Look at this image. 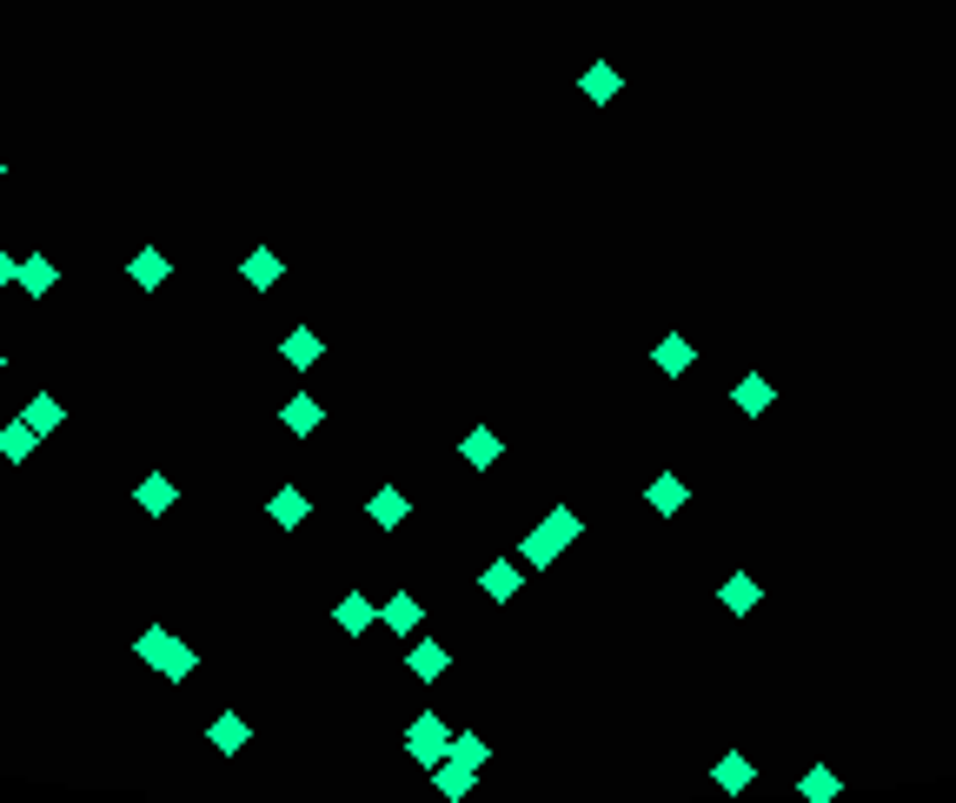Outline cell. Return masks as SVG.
Masks as SVG:
<instances>
[{
  "label": "cell",
  "instance_id": "obj_10",
  "mask_svg": "<svg viewBox=\"0 0 956 803\" xmlns=\"http://www.w3.org/2000/svg\"><path fill=\"white\" fill-rule=\"evenodd\" d=\"M206 744H213V751H219V758H239V751H246V744H253V724H246V718H239V711H219V718H213V724H206Z\"/></svg>",
  "mask_w": 956,
  "mask_h": 803
},
{
  "label": "cell",
  "instance_id": "obj_25",
  "mask_svg": "<svg viewBox=\"0 0 956 803\" xmlns=\"http://www.w3.org/2000/svg\"><path fill=\"white\" fill-rule=\"evenodd\" d=\"M319 352H326V346H319V332H312V326H292V332H286V346H279V359H286V366H299V372H306V366H319Z\"/></svg>",
  "mask_w": 956,
  "mask_h": 803
},
{
  "label": "cell",
  "instance_id": "obj_7",
  "mask_svg": "<svg viewBox=\"0 0 956 803\" xmlns=\"http://www.w3.org/2000/svg\"><path fill=\"white\" fill-rule=\"evenodd\" d=\"M731 405H738V412H744V419H764V412H771V405H778V385H771V379H764V372H744V379H738V385H731Z\"/></svg>",
  "mask_w": 956,
  "mask_h": 803
},
{
  "label": "cell",
  "instance_id": "obj_12",
  "mask_svg": "<svg viewBox=\"0 0 956 803\" xmlns=\"http://www.w3.org/2000/svg\"><path fill=\"white\" fill-rule=\"evenodd\" d=\"M266 512H273V525H279V532H299V525L312 518V498H306L299 485H279V492L266 498Z\"/></svg>",
  "mask_w": 956,
  "mask_h": 803
},
{
  "label": "cell",
  "instance_id": "obj_6",
  "mask_svg": "<svg viewBox=\"0 0 956 803\" xmlns=\"http://www.w3.org/2000/svg\"><path fill=\"white\" fill-rule=\"evenodd\" d=\"M651 366H658V372H665V379H685V372H691V366H698V346H691V339H685V332H665V339H658V346H651Z\"/></svg>",
  "mask_w": 956,
  "mask_h": 803
},
{
  "label": "cell",
  "instance_id": "obj_13",
  "mask_svg": "<svg viewBox=\"0 0 956 803\" xmlns=\"http://www.w3.org/2000/svg\"><path fill=\"white\" fill-rule=\"evenodd\" d=\"M518 585H525V572H518L512 558H492V565L479 572V591H485L492 605H512V598H518Z\"/></svg>",
  "mask_w": 956,
  "mask_h": 803
},
{
  "label": "cell",
  "instance_id": "obj_5",
  "mask_svg": "<svg viewBox=\"0 0 956 803\" xmlns=\"http://www.w3.org/2000/svg\"><path fill=\"white\" fill-rule=\"evenodd\" d=\"M239 279H246V286H253V292H273V286H279V279H286V259H279V253H273V246H253V253H246V259H239Z\"/></svg>",
  "mask_w": 956,
  "mask_h": 803
},
{
  "label": "cell",
  "instance_id": "obj_20",
  "mask_svg": "<svg viewBox=\"0 0 956 803\" xmlns=\"http://www.w3.org/2000/svg\"><path fill=\"white\" fill-rule=\"evenodd\" d=\"M419 618H425V605H419L412 591H392V598L379 605V625H386V631H399V638H412V631H419Z\"/></svg>",
  "mask_w": 956,
  "mask_h": 803
},
{
  "label": "cell",
  "instance_id": "obj_24",
  "mask_svg": "<svg viewBox=\"0 0 956 803\" xmlns=\"http://www.w3.org/2000/svg\"><path fill=\"white\" fill-rule=\"evenodd\" d=\"M33 452H40V432H33L27 419H13V425H0V459H7V465H27Z\"/></svg>",
  "mask_w": 956,
  "mask_h": 803
},
{
  "label": "cell",
  "instance_id": "obj_16",
  "mask_svg": "<svg viewBox=\"0 0 956 803\" xmlns=\"http://www.w3.org/2000/svg\"><path fill=\"white\" fill-rule=\"evenodd\" d=\"M13 286H20V292H33V299H47V292L60 286V266H53L47 253H27V259H20V272H13Z\"/></svg>",
  "mask_w": 956,
  "mask_h": 803
},
{
  "label": "cell",
  "instance_id": "obj_8",
  "mask_svg": "<svg viewBox=\"0 0 956 803\" xmlns=\"http://www.w3.org/2000/svg\"><path fill=\"white\" fill-rule=\"evenodd\" d=\"M133 505H140V512H146V518H166V512H173V505H179V485H173V478H166V472H146V478H140V485H133Z\"/></svg>",
  "mask_w": 956,
  "mask_h": 803
},
{
  "label": "cell",
  "instance_id": "obj_21",
  "mask_svg": "<svg viewBox=\"0 0 956 803\" xmlns=\"http://www.w3.org/2000/svg\"><path fill=\"white\" fill-rule=\"evenodd\" d=\"M432 791H439V797H472V791H479V771L459 764V758H439V764H432Z\"/></svg>",
  "mask_w": 956,
  "mask_h": 803
},
{
  "label": "cell",
  "instance_id": "obj_14",
  "mask_svg": "<svg viewBox=\"0 0 956 803\" xmlns=\"http://www.w3.org/2000/svg\"><path fill=\"white\" fill-rule=\"evenodd\" d=\"M758 598H764V585H758L751 572H731V578L718 585V605H724L731 618H751V611H758Z\"/></svg>",
  "mask_w": 956,
  "mask_h": 803
},
{
  "label": "cell",
  "instance_id": "obj_27",
  "mask_svg": "<svg viewBox=\"0 0 956 803\" xmlns=\"http://www.w3.org/2000/svg\"><path fill=\"white\" fill-rule=\"evenodd\" d=\"M445 758H459V764H472V771H485L492 764V744L479 738V731H452V751Z\"/></svg>",
  "mask_w": 956,
  "mask_h": 803
},
{
  "label": "cell",
  "instance_id": "obj_30",
  "mask_svg": "<svg viewBox=\"0 0 956 803\" xmlns=\"http://www.w3.org/2000/svg\"><path fill=\"white\" fill-rule=\"evenodd\" d=\"M0 179H7V159H0Z\"/></svg>",
  "mask_w": 956,
  "mask_h": 803
},
{
  "label": "cell",
  "instance_id": "obj_23",
  "mask_svg": "<svg viewBox=\"0 0 956 803\" xmlns=\"http://www.w3.org/2000/svg\"><path fill=\"white\" fill-rule=\"evenodd\" d=\"M20 419H27V425H33V432H40V439H53V432H60V425H66V405H60V399H53V392H33V399H27V412H20Z\"/></svg>",
  "mask_w": 956,
  "mask_h": 803
},
{
  "label": "cell",
  "instance_id": "obj_19",
  "mask_svg": "<svg viewBox=\"0 0 956 803\" xmlns=\"http://www.w3.org/2000/svg\"><path fill=\"white\" fill-rule=\"evenodd\" d=\"M366 518H372L379 532H399V525L412 518V505H405V492H399V485H379V492H372V505H366Z\"/></svg>",
  "mask_w": 956,
  "mask_h": 803
},
{
  "label": "cell",
  "instance_id": "obj_17",
  "mask_svg": "<svg viewBox=\"0 0 956 803\" xmlns=\"http://www.w3.org/2000/svg\"><path fill=\"white\" fill-rule=\"evenodd\" d=\"M279 425H286V432H292V439H312V432H319V425H326V405H319V399H306V392H299V399H286V405H279Z\"/></svg>",
  "mask_w": 956,
  "mask_h": 803
},
{
  "label": "cell",
  "instance_id": "obj_9",
  "mask_svg": "<svg viewBox=\"0 0 956 803\" xmlns=\"http://www.w3.org/2000/svg\"><path fill=\"white\" fill-rule=\"evenodd\" d=\"M405 671H412V678H419V684H439V678H445V671H452V651H445V645H439V638H419V645H412V651H405Z\"/></svg>",
  "mask_w": 956,
  "mask_h": 803
},
{
  "label": "cell",
  "instance_id": "obj_26",
  "mask_svg": "<svg viewBox=\"0 0 956 803\" xmlns=\"http://www.w3.org/2000/svg\"><path fill=\"white\" fill-rule=\"evenodd\" d=\"M711 784H718V791H751V758H744V751H724L718 771H711Z\"/></svg>",
  "mask_w": 956,
  "mask_h": 803
},
{
  "label": "cell",
  "instance_id": "obj_15",
  "mask_svg": "<svg viewBox=\"0 0 956 803\" xmlns=\"http://www.w3.org/2000/svg\"><path fill=\"white\" fill-rule=\"evenodd\" d=\"M332 625H339L346 638H359V631H372V625H379V605H372L366 591H346V598L332 605Z\"/></svg>",
  "mask_w": 956,
  "mask_h": 803
},
{
  "label": "cell",
  "instance_id": "obj_11",
  "mask_svg": "<svg viewBox=\"0 0 956 803\" xmlns=\"http://www.w3.org/2000/svg\"><path fill=\"white\" fill-rule=\"evenodd\" d=\"M685 498H691V485H685L678 472H658V478L645 485V505H651L658 518H678V512H685Z\"/></svg>",
  "mask_w": 956,
  "mask_h": 803
},
{
  "label": "cell",
  "instance_id": "obj_31",
  "mask_svg": "<svg viewBox=\"0 0 956 803\" xmlns=\"http://www.w3.org/2000/svg\"><path fill=\"white\" fill-rule=\"evenodd\" d=\"M0 372H7V352H0Z\"/></svg>",
  "mask_w": 956,
  "mask_h": 803
},
{
  "label": "cell",
  "instance_id": "obj_2",
  "mask_svg": "<svg viewBox=\"0 0 956 803\" xmlns=\"http://www.w3.org/2000/svg\"><path fill=\"white\" fill-rule=\"evenodd\" d=\"M133 658H140V665H153L166 684H186V678H193V665H199V658H193V645H179L166 625H146V631L133 638Z\"/></svg>",
  "mask_w": 956,
  "mask_h": 803
},
{
  "label": "cell",
  "instance_id": "obj_4",
  "mask_svg": "<svg viewBox=\"0 0 956 803\" xmlns=\"http://www.w3.org/2000/svg\"><path fill=\"white\" fill-rule=\"evenodd\" d=\"M126 279H133V286H140V292H160V286H166V279H173V259H166V253H160V246H140V253H133V259H126Z\"/></svg>",
  "mask_w": 956,
  "mask_h": 803
},
{
  "label": "cell",
  "instance_id": "obj_1",
  "mask_svg": "<svg viewBox=\"0 0 956 803\" xmlns=\"http://www.w3.org/2000/svg\"><path fill=\"white\" fill-rule=\"evenodd\" d=\"M578 538H585V518H578L572 505H552L545 525H532V532L518 538V558H525L532 572H552V565L565 558V545H578Z\"/></svg>",
  "mask_w": 956,
  "mask_h": 803
},
{
  "label": "cell",
  "instance_id": "obj_3",
  "mask_svg": "<svg viewBox=\"0 0 956 803\" xmlns=\"http://www.w3.org/2000/svg\"><path fill=\"white\" fill-rule=\"evenodd\" d=\"M445 751H452V724H445V718H439V711H419V718H412V724H405V758H412V764H425V771H432V764H439V758H445Z\"/></svg>",
  "mask_w": 956,
  "mask_h": 803
},
{
  "label": "cell",
  "instance_id": "obj_28",
  "mask_svg": "<svg viewBox=\"0 0 956 803\" xmlns=\"http://www.w3.org/2000/svg\"><path fill=\"white\" fill-rule=\"evenodd\" d=\"M844 784H837V771H811L804 784H798V797H811V803H824V797H837Z\"/></svg>",
  "mask_w": 956,
  "mask_h": 803
},
{
  "label": "cell",
  "instance_id": "obj_22",
  "mask_svg": "<svg viewBox=\"0 0 956 803\" xmlns=\"http://www.w3.org/2000/svg\"><path fill=\"white\" fill-rule=\"evenodd\" d=\"M618 86H625V80H618V66H611V60H592V66H585V80H578V93H585L592 106H611V100H618Z\"/></svg>",
  "mask_w": 956,
  "mask_h": 803
},
{
  "label": "cell",
  "instance_id": "obj_29",
  "mask_svg": "<svg viewBox=\"0 0 956 803\" xmlns=\"http://www.w3.org/2000/svg\"><path fill=\"white\" fill-rule=\"evenodd\" d=\"M13 272H20V259H13V253H7V246H0V292H7V286H13Z\"/></svg>",
  "mask_w": 956,
  "mask_h": 803
},
{
  "label": "cell",
  "instance_id": "obj_18",
  "mask_svg": "<svg viewBox=\"0 0 956 803\" xmlns=\"http://www.w3.org/2000/svg\"><path fill=\"white\" fill-rule=\"evenodd\" d=\"M498 452H505V445H498V432H492V425H472V432L459 439V459H465L472 472H492V465H498Z\"/></svg>",
  "mask_w": 956,
  "mask_h": 803
}]
</instances>
